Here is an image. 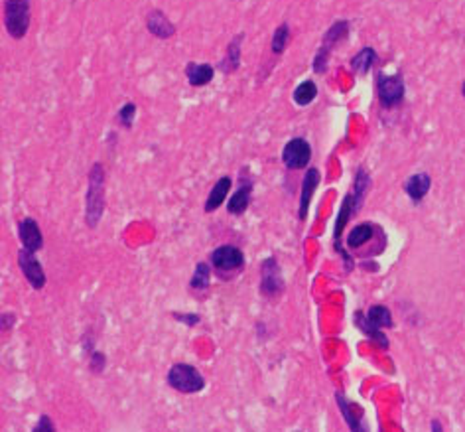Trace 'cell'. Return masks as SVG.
Masks as SVG:
<instances>
[{
    "label": "cell",
    "instance_id": "cell-20",
    "mask_svg": "<svg viewBox=\"0 0 465 432\" xmlns=\"http://www.w3.org/2000/svg\"><path fill=\"white\" fill-rule=\"evenodd\" d=\"M377 62V52L373 48H363L357 55L351 58V70L357 75H365Z\"/></svg>",
    "mask_w": 465,
    "mask_h": 432
},
{
    "label": "cell",
    "instance_id": "cell-2",
    "mask_svg": "<svg viewBox=\"0 0 465 432\" xmlns=\"http://www.w3.org/2000/svg\"><path fill=\"white\" fill-rule=\"evenodd\" d=\"M166 383L170 387L184 393V395H195L202 393L205 389V377L202 375V371L197 367H193L190 363H174L166 375Z\"/></svg>",
    "mask_w": 465,
    "mask_h": 432
},
{
    "label": "cell",
    "instance_id": "cell-21",
    "mask_svg": "<svg viewBox=\"0 0 465 432\" xmlns=\"http://www.w3.org/2000/svg\"><path fill=\"white\" fill-rule=\"evenodd\" d=\"M371 188V176L369 172L365 170L363 166H359L357 170H355V178H353V190L351 194L353 198H355V202H357V205H363V200H365V195H367V192H369Z\"/></svg>",
    "mask_w": 465,
    "mask_h": 432
},
{
    "label": "cell",
    "instance_id": "cell-33",
    "mask_svg": "<svg viewBox=\"0 0 465 432\" xmlns=\"http://www.w3.org/2000/svg\"><path fill=\"white\" fill-rule=\"evenodd\" d=\"M16 324V314L14 312H4L2 314V334H9L10 330Z\"/></svg>",
    "mask_w": 465,
    "mask_h": 432
},
{
    "label": "cell",
    "instance_id": "cell-32",
    "mask_svg": "<svg viewBox=\"0 0 465 432\" xmlns=\"http://www.w3.org/2000/svg\"><path fill=\"white\" fill-rule=\"evenodd\" d=\"M34 431L35 432H53L55 431V424L48 415L40 416V421L34 424Z\"/></svg>",
    "mask_w": 465,
    "mask_h": 432
},
{
    "label": "cell",
    "instance_id": "cell-34",
    "mask_svg": "<svg viewBox=\"0 0 465 432\" xmlns=\"http://www.w3.org/2000/svg\"><path fill=\"white\" fill-rule=\"evenodd\" d=\"M81 345H83V352L87 353V355H91V353L95 352V340L91 338V330H87V332L83 334Z\"/></svg>",
    "mask_w": 465,
    "mask_h": 432
},
{
    "label": "cell",
    "instance_id": "cell-8",
    "mask_svg": "<svg viewBox=\"0 0 465 432\" xmlns=\"http://www.w3.org/2000/svg\"><path fill=\"white\" fill-rule=\"evenodd\" d=\"M312 160V146L306 139H290L282 148V162L288 170H304Z\"/></svg>",
    "mask_w": 465,
    "mask_h": 432
},
{
    "label": "cell",
    "instance_id": "cell-22",
    "mask_svg": "<svg viewBox=\"0 0 465 432\" xmlns=\"http://www.w3.org/2000/svg\"><path fill=\"white\" fill-rule=\"evenodd\" d=\"M347 36H349V22H347V20H337V22H334V24L329 26V30L325 32L324 44L322 45H325L327 50H332L334 45L343 42Z\"/></svg>",
    "mask_w": 465,
    "mask_h": 432
},
{
    "label": "cell",
    "instance_id": "cell-25",
    "mask_svg": "<svg viewBox=\"0 0 465 432\" xmlns=\"http://www.w3.org/2000/svg\"><path fill=\"white\" fill-rule=\"evenodd\" d=\"M317 97V85L312 80L302 81L298 87L294 89V93H292V99H294V103L298 107H306L310 103H314V99Z\"/></svg>",
    "mask_w": 465,
    "mask_h": 432
},
{
    "label": "cell",
    "instance_id": "cell-29",
    "mask_svg": "<svg viewBox=\"0 0 465 432\" xmlns=\"http://www.w3.org/2000/svg\"><path fill=\"white\" fill-rule=\"evenodd\" d=\"M89 371L93 373V375H101V373H105V367H106V355L103 352H99V350H95V352L89 355Z\"/></svg>",
    "mask_w": 465,
    "mask_h": 432
},
{
    "label": "cell",
    "instance_id": "cell-27",
    "mask_svg": "<svg viewBox=\"0 0 465 432\" xmlns=\"http://www.w3.org/2000/svg\"><path fill=\"white\" fill-rule=\"evenodd\" d=\"M290 44V26L284 22L280 26L274 30L273 40H270V50H273L274 55H282L286 52V48Z\"/></svg>",
    "mask_w": 465,
    "mask_h": 432
},
{
    "label": "cell",
    "instance_id": "cell-19",
    "mask_svg": "<svg viewBox=\"0 0 465 432\" xmlns=\"http://www.w3.org/2000/svg\"><path fill=\"white\" fill-rule=\"evenodd\" d=\"M365 318H367V322H369L371 326L378 328V330L395 326V322H393V312H390V308L383 306V304L371 306V308L365 312Z\"/></svg>",
    "mask_w": 465,
    "mask_h": 432
},
{
    "label": "cell",
    "instance_id": "cell-30",
    "mask_svg": "<svg viewBox=\"0 0 465 432\" xmlns=\"http://www.w3.org/2000/svg\"><path fill=\"white\" fill-rule=\"evenodd\" d=\"M329 53H332V50H327L325 45H322V48L317 50L316 58H314V71H316V73H325V71H327Z\"/></svg>",
    "mask_w": 465,
    "mask_h": 432
},
{
    "label": "cell",
    "instance_id": "cell-7",
    "mask_svg": "<svg viewBox=\"0 0 465 432\" xmlns=\"http://www.w3.org/2000/svg\"><path fill=\"white\" fill-rule=\"evenodd\" d=\"M209 259L211 266L221 274L235 273V271H241L245 266V255L235 245H221V247L213 249Z\"/></svg>",
    "mask_w": 465,
    "mask_h": 432
},
{
    "label": "cell",
    "instance_id": "cell-6",
    "mask_svg": "<svg viewBox=\"0 0 465 432\" xmlns=\"http://www.w3.org/2000/svg\"><path fill=\"white\" fill-rule=\"evenodd\" d=\"M261 292L266 298H276L284 292L282 269L276 256L264 259L263 265H261Z\"/></svg>",
    "mask_w": 465,
    "mask_h": 432
},
{
    "label": "cell",
    "instance_id": "cell-23",
    "mask_svg": "<svg viewBox=\"0 0 465 432\" xmlns=\"http://www.w3.org/2000/svg\"><path fill=\"white\" fill-rule=\"evenodd\" d=\"M373 239V223H359L347 235V247L359 249Z\"/></svg>",
    "mask_w": 465,
    "mask_h": 432
},
{
    "label": "cell",
    "instance_id": "cell-3",
    "mask_svg": "<svg viewBox=\"0 0 465 432\" xmlns=\"http://www.w3.org/2000/svg\"><path fill=\"white\" fill-rule=\"evenodd\" d=\"M4 28L14 40L26 38L30 30V0H4Z\"/></svg>",
    "mask_w": 465,
    "mask_h": 432
},
{
    "label": "cell",
    "instance_id": "cell-14",
    "mask_svg": "<svg viewBox=\"0 0 465 432\" xmlns=\"http://www.w3.org/2000/svg\"><path fill=\"white\" fill-rule=\"evenodd\" d=\"M146 28L154 38L158 40H170L172 36L176 34V26L172 24V20L162 12V10H150L146 16Z\"/></svg>",
    "mask_w": 465,
    "mask_h": 432
},
{
    "label": "cell",
    "instance_id": "cell-28",
    "mask_svg": "<svg viewBox=\"0 0 465 432\" xmlns=\"http://www.w3.org/2000/svg\"><path fill=\"white\" fill-rule=\"evenodd\" d=\"M134 117H136V105L134 103H124L121 109H119V113H116V121L119 124L123 126V129H132V123H134Z\"/></svg>",
    "mask_w": 465,
    "mask_h": 432
},
{
    "label": "cell",
    "instance_id": "cell-9",
    "mask_svg": "<svg viewBox=\"0 0 465 432\" xmlns=\"http://www.w3.org/2000/svg\"><path fill=\"white\" fill-rule=\"evenodd\" d=\"M18 266H20V271L22 274L26 276V281L30 283V286L34 288V291H42L45 286V273H44V266L42 263L38 261V256L32 251H28V249H20L18 251Z\"/></svg>",
    "mask_w": 465,
    "mask_h": 432
},
{
    "label": "cell",
    "instance_id": "cell-11",
    "mask_svg": "<svg viewBox=\"0 0 465 432\" xmlns=\"http://www.w3.org/2000/svg\"><path fill=\"white\" fill-rule=\"evenodd\" d=\"M18 237H20L22 247L32 251V253H38L44 249V233L34 217H24V220L18 221Z\"/></svg>",
    "mask_w": 465,
    "mask_h": 432
},
{
    "label": "cell",
    "instance_id": "cell-18",
    "mask_svg": "<svg viewBox=\"0 0 465 432\" xmlns=\"http://www.w3.org/2000/svg\"><path fill=\"white\" fill-rule=\"evenodd\" d=\"M353 318H355V326L359 328L363 334L369 338L371 342H375L377 345H381V347H388V340H386V335L383 334V330H378V328L371 326L369 322H367V318H365V312L363 310H357L355 314H353Z\"/></svg>",
    "mask_w": 465,
    "mask_h": 432
},
{
    "label": "cell",
    "instance_id": "cell-5",
    "mask_svg": "<svg viewBox=\"0 0 465 432\" xmlns=\"http://www.w3.org/2000/svg\"><path fill=\"white\" fill-rule=\"evenodd\" d=\"M377 93L381 105L385 109H395L396 105H400L404 99L403 75L377 73Z\"/></svg>",
    "mask_w": 465,
    "mask_h": 432
},
{
    "label": "cell",
    "instance_id": "cell-4",
    "mask_svg": "<svg viewBox=\"0 0 465 432\" xmlns=\"http://www.w3.org/2000/svg\"><path fill=\"white\" fill-rule=\"evenodd\" d=\"M357 212H359V205H357V202H355V198H353V194L345 195L341 202V207H339V212H337V220H335V227H334V247L335 251L341 255V259L345 261V271H351V259H349V255H347V251L343 249L341 245V235H343V230H345V225H347V221L351 220L353 215H357Z\"/></svg>",
    "mask_w": 465,
    "mask_h": 432
},
{
    "label": "cell",
    "instance_id": "cell-17",
    "mask_svg": "<svg viewBox=\"0 0 465 432\" xmlns=\"http://www.w3.org/2000/svg\"><path fill=\"white\" fill-rule=\"evenodd\" d=\"M185 77L192 87H205L215 77V68L209 63L190 62L185 65Z\"/></svg>",
    "mask_w": 465,
    "mask_h": 432
},
{
    "label": "cell",
    "instance_id": "cell-26",
    "mask_svg": "<svg viewBox=\"0 0 465 432\" xmlns=\"http://www.w3.org/2000/svg\"><path fill=\"white\" fill-rule=\"evenodd\" d=\"M335 403H337V406H339V411H341L343 418H345V423H347V426H349L351 431H357V432L365 431V424L361 423L359 418L353 415L351 403H349V401L345 399V395H343V393H335Z\"/></svg>",
    "mask_w": 465,
    "mask_h": 432
},
{
    "label": "cell",
    "instance_id": "cell-31",
    "mask_svg": "<svg viewBox=\"0 0 465 432\" xmlns=\"http://www.w3.org/2000/svg\"><path fill=\"white\" fill-rule=\"evenodd\" d=\"M172 316L176 318V322H182L185 326H197L202 322V316L199 314H185V312H172Z\"/></svg>",
    "mask_w": 465,
    "mask_h": 432
},
{
    "label": "cell",
    "instance_id": "cell-36",
    "mask_svg": "<svg viewBox=\"0 0 465 432\" xmlns=\"http://www.w3.org/2000/svg\"><path fill=\"white\" fill-rule=\"evenodd\" d=\"M461 95H464V99H465V81H464V85H461Z\"/></svg>",
    "mask_w": 465,
    "mask_h": 432
},
{
    "label": "cell",
    "instance_id": "cell-16",
    "mask_svg": "<svg viewBox=\"0 0 465 432\" xmlns=\"http://www.w3.org/2000/svg\"><path fill=\"white\" fill-rule=\"evenodd\" d=\"M243 40H245V34H237L227 44L225 58L217 65L223 73H235L241 68V45H243Z\"/></svg>",
    "mask_w": 465,
    "mask_h": 432
},
{
    "label": "cell",
    "instance_id": "cell-1",
    "mask_svg": "<svg viewBox=\"0 0 465 432\" xmlns=\"http://www.w3.org/2000/svg\"><path fill=\"white\" fill-rule=\"evenodd\" d=\"M105 166L101 162H95L89 170L87 192H85V223L87 227L95 230L99 221L103 220L105 213Z\"/></svg>",
    "mask_w": 465,
    "mask_h": 432
},
{
    "label": "cell",
    "instance_id": "cell-13",
    "mask_svg": "<svg viewBox=\"0 0 465 432\" xmlns=\"http://www.w3.org/2000/svg\"><path fill=\"white\" fill-rule=\"evenodd\" d=\"M432 185V178L428 172H416L412 176H408V180L404 182V192L408 195V200L418 205L424 202V198L428 195Z\"/></svg>",
    "mask_w": 465,
    "mask_h": 432
},
{
    "label": "cell",
    "instance_id": "cell-15",
    "mask_svg": "<svg viewBox=\"0 0 465 432\" xmlns=\"http://www.w3.org/2000/svg\"><path fill=\"white\" fill-rule=\"evenodd\" d=\"M231 185H233V178L221 176L219 180L215 182V185L211 188L209 195H207V200H205V205H203V212H217L221 205L225 203V200H227V194L231 192Z\"/></svg>",
    "mask_w": 465,
    "mask_h": 432
},
{
    "label": "cell",
    "instance_id": "cell-24",
    "mask_svg": "<svg viewBox=\"0 0 465 432\" xmlns=\"http://www.w3.org/2000/svg\"><path fill=\"white\" fill-rule=\"evenodd\" d=\"M211 283V266L207 263H197L195 271H193L192 279H190V288L193 292H203L209 288Z\"/></svg>",
    "mask_w": 465,
    "mask_h": 432
},
{
    "label": "cell",
    "instance_id": "cell-12",
    "mask_svg": "<svg viewBox=\"0 0 465 432\" xmlns=\"http://www.w3.org/2000/svg\"><path fill=\"white\" fill-rule=\"evenodd\" d=\"M322 182V174L317 168H307L306 176L302 180V190H300V207H298V220L304 221L310 210V202L314 198V192L317 190V185Z\"/></svg>",
    "mask_w": 465,
    "mask_h": 432
},
{
    "label": "cell",
    "instance_id": "cell-10",
    "mask_svg": "<svg viewBox=\"0 0 465 432\" xmlns=\"http://www.w3.org/2000/svg\"><path fill=\"white\" fill-rule=\"evenodd\" d=\"M253 185H255V180L248 174V168H243L241 170V185H239L235 194H231L227 202V212L231 215H237L239 217V215H243L248 210L251 198H253Z\"/></svg>",
    "mask_w": 465,
    "mask_h": 432
},
{
    "label": "cell",
    "instance_id": "cell-35",
    "mask_svg": "<svg viewBox=\"0 0 465 432\" xmlns=\"http://www.w3.org/2000/svg\"><path fill=\"white\" fill-rule=\"evenodd\" d=\"M430 428L434 432H442V424H439V421H436V418H434V421L430 423Z\"/></svg>",
    "mask_w": 465,
    "mask_h": 432
}]
</instances>
